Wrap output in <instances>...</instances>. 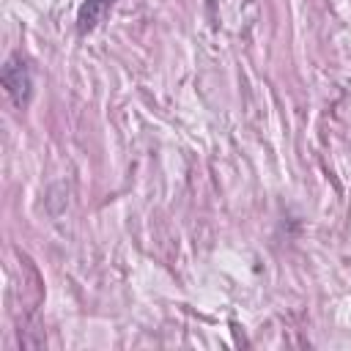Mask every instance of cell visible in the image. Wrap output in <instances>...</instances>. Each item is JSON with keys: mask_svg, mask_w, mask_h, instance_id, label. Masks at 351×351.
Wrapping results in <instances>:
<instances>
[{"mask_svg": "<svg viewBox=\"0 0 351 351\" xmlns=\"http://www.w3.org/2000/svg\"><path fill=\"white\" fill-rule=\"evenodd\" d=\"M112 5H115V0H82V5L77 11V33L88 36L90 30H96L107 19Z\"/></svg>", "mask_w": 351, "mask_h": 351, "instance_id": "obj_2", "label": "cell"}, {"mask_svg": "<svg viewBox=\"0 0 351 351\" xmlns=\"http://www.w3.org/2000/svg\"><path fill=\"white\" fill-rule=\"evenodd\" d=\"M0 80H3V88H5V93L11 96V101H14L19 110L27 107V101H30V96H33V74H30V66H27V60H25L22 55H11V58L5 60Z\"/></svg>", "mask_w": 351, "mask_h": 351, "instance_id": "obj_1", "label": "cell"}]
</instances>
